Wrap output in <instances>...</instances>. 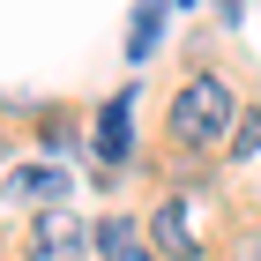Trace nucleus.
Wrapping results in <instances>:
<instances>
[{"mask_svg": "<svg viewBox=\"0 0 261 261\" xmlns=\"http://www.w3.org/2000/svg\"><path fill=\"white\" fill-rule=\"evenodd\" d=\"M231 127H239V97H231L217 75H194L179 97H172V142H179V149H217Z\"/></svg>", "mask_w": 261, "mask_h": 261, "instance_id": "1", "label": "nucleus"}, {"mask_svg": "<svg viewBox=\"0 0 261 261\" xmlns=\"http://www.w3.org/2000/svg\"><path fill=\"white\" fill-rule=\"evenodd\" d=\"M82 254H90V224L75 209H45L30 224V261H82Z\"/></svg>", "mask_w": 261, "mask_h": 261, "instance_id": "2", "label": "nucleus"}, {"mask_svg": "<svg viewBox=\"0 0 261 261\" xmlns=\"http://www.w3.org/2000/svg\"><path fill=\"white\" fill-rule=\"evenodd\" d=\"M97 157L105 164H127V157H135V90L105 97V112H97Z\"/></svg>", "mask_w": 261, "mask_h": 261, "instance_id": "3", "label": "nucleus"}, {"mask_svg": "<svg viewBox=\"0 0 261 261\" xmlns=\"http://www.w3.org/2000/svg\"><path fill=\"white\" fill-rule=\"evenodd\" d=\"M0 194L8 201H53V209H67V172L60 164H22V172L0 179Z\"/></svg>", "mask_w": 261, "mask_h": 261, "instance_id": "4", "label": "nucleus"}, {"mask_svg": "<svg viewBox=\"0 0 261 261\" xmlns=\"http://www.w3.org/2000/svg\"><path fill=\"white\" fill-rule=\"evenodd\" d=\"M149 231H157V246H164V254H179V261H194V254H201V231L187 224V209H179V201H164L157 217H149Z\"/></svg>", "mask_w": 261, "mask_h": 261, "instance_id": "5", "label": "nucleus"}, {"mask_svg": "<svg viewBox=\"0 0 261 261\" xmlns=\"http://www.w3.org/2000/svg\"><path fill=\"white\" fill-rule=\"evenodd\" d=\"M97 246H105V261H149L127 217H105V224H97Z\"/></svg>", "mask_w": 261, "mask_h": 261, "instance_id": "6", "label": "nucleus"}, {"mask_svg": "<svg viewBox=\"0 0 261 261\" xmlns=\"http://www.w3.org/2000/svg\"><path fill=\"white\" fill-rule=\"evenodd\" d=\"M157 0H149V8H135V60H149V53H157Z\"/></svg>", "mask_w": 261, "mask_h": 261, "instance_id": "7", "label": "nucleus"}, {"mask_svg": "<svg viewBox=\"0 0 261 261\" xmlns=\"http://www.w3.org/2000/svg\"><path fill=\"white\" fill-rule=\"evenodd\" d=\"M217 8H224V22H239V0H217Z\"/></svg>", "mask_w": 261, "mask_h": 261, "instance_id": "8", "label": "nucleus"}, {"mask_svg": "<svg viewBox=\"0 0 261 261\" xmlns=\"http://www.w3.org/2000/svg\"><path fill=\"white\" fill-rule=\"evenodd\" d=\"M179 8H187V0H179Z\"/></svg>", "mask_w": 261, "mask_h": 261, "instance_id": "9", "label": "nucleus"}, {"mask_svg": "<svg viewBox=\"0 0 261 261\" xmlns=\"http://www.w3.org/2000/svg\"><path fill=\"white\" fill-rule=\"evenodd\" d=\"M149 261H157V254H149Z\"/></svg>", "mask_w": 261, "mask_h": 261, "instance_id": "10", "label": "nucleus"}]
</instances>
